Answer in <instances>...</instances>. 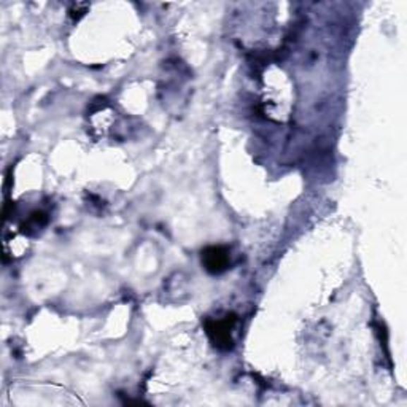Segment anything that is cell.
<instances>
[{"instance_id":"2","label":"cell","mask_w":407,"mask_h":407,"mask_svg":"<svg viewBox=\"0 0 407 407\" xmlns=\"http://www.w3.org/2000/svg\"><path fill=\"white\" fill-rule=\"evenodd\" d=\"M202 265L210 274H221L228 269L229 253L223 247H210L202 252Z\"/></svg>"},{"instance_id":"1","label":"cell","mask_w":407,"mask_h":407,"mask_svg":"<svg viewBox=\"0 0 407 407\" xmlns=\"http://www.w3.org/2000/svg\"><path fill=\"white\" fill-rule=\"evenodd\" d=\"M233 327H234V318L229 317L224 318V320L207 323V333L218 348L228 350L233 347V337H231Z\"/></svg>"}]
</instances>
